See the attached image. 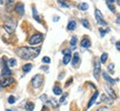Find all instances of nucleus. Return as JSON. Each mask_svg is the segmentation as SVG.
Returning a JSON list of instances; mask_svg holds the SVG:
<instances>
[{"mask_svg": "<svg viewBox=\"0 0 120 111\" xmlns=\"http://www.w3.org/2000/svg\"><path fill=\"white\" fill-rule=\"evenodd\" d=\"M96 111H110V110H109L107 107H103V108H99V109H97Z\"/></svg>", "mask_w": 120, "mask_h": 111, "instance_id": "nucleus-34", "label": "nucleus"}, {"mask_svg": "<svg viewBox=\"0 0 120 111\" xmlns=\"http://www.w3.org/2000/svg\"><path fill=\"white\" fill-rule=\"evenodd\" d=\"M40 69H41V70H45V71L47 72V71H48V66H41V67H40Z\"/></svg>", "mask_w": 120, "mask_h": 111, "instance_id": "nucleus-37", "label": "nucleus"}, {"mask_svg": "<svg viewBox=\"0 0 120 111\" xmlns=\"http://www.w3.org/2000/svg\"><path fill=\"white\" fill-rule=\"evenodd\" d=\"M50 103L52 104V107H55V108H58V106H59V102H57L56 99H51Z\"/></svg>", "mask_w": 120, "mask_h": 111, "instance_id": "nucleus-28", "label": "nucleus"}, {"mask_svg": "<svg viewBox=\"0 0 120 111\" xmlns=\"http://www.w3.org/2000/svg\"><path fill=\"white\" fill-rule=\"evenodd\" d=\"M107 60H108V53L105 52V53L101 55V62H102V63H106V61H107Z\"/></svg>", "mask_w": 120, "mask_h": 111, "instance_id": "nucleus-27", "label": "nucleus"}, {"mask_svg": "<svg viewBox=\"0 0 120 111\" xmlns=\"http://www.w3.org/2000/svg\"><path fill=\"white\" fill-rule=\"evenodd\" d=\"M16 26H17V23H16V21H15V19H9L8 21L6 22L4 25V29L8 32V33H12L13 31H15V29H16Z\"/></svg>", "mask_w": 120, "mask_h": 111, "instance_id": "nucleus-3", "label": "nucleus"}, {"mask_svg": "<svg viewBox=\"0 0 120 111\" xmlns=\"http://www.w3.org/2000/svg\"><path fill=\"white\" fill-rule=\"evenodd\" d=\"M15 10L16 12H18L19 15H23V11H25V7H23V4H17V6L15 7Z\"/></svg>", "mask_w": 120, "mask_h": 111, "instance_id": "nucleus-11", "label": "nucleus"}, {"mask_svg": "<svg viewBox=\"0 0 120 111\" xmlns=\"http://www.w3.org/2000/svg\"><path fill=\"white\" fill-rule=\"evenodd\" d=\"M0 4H2V0H0Z\"/></svg>", "mask_w": 120, "mask_h": 111, "instance_id": "nucleus-43", "label": "nucleus"}, {"mask_svg": "<svg viewBox=\"0 0 120 111\" xmlns=\"http://www.w3.org/2000/svg\"><path fill=\"white\" fill-rule=\"evenodd\" d=\"M102 77H103V79H105V80L109 83V85H115V83H116V82H115V80H113V79H112V78L110 77V76H109L106 71H105V72H102Z\"/></svg>", "mask_w": 120, "mask_h": 111, "instance_id": "nucleus-10", "label": "nucleus"}, {"mask_svg": "<svg viewBox=\"0 0 120 111\" xmlns=\"http://www.w3.org/2000/svg\"><path fill=\"white\" fill-rule=\"evenodd\" d=\"M42 62H45V63H49V62H50V58H49V57H43Z\"/></svg>", "mask_w": 120, "mask_h": 111, "instance_id": "nucleus-31", "label": "nucleus"}, {"mask_svg": "<svg viewBox=\"0 0 120 111\" xmlns=\"http://www.w3.org/2000/svg\"><path fill=\"white\" fill-rule=\"evenodd\" d=\"M58 20H59V17H57V16H56V17H53V21H55V22H57Z\"/></svg>", "mask_w": 120, "mask_h": 111, "instance_id": "nucleus-41", "label": "nucleus"}, {"mask_svg": "<svg viewBox=\"0 0 120 111\" xmlns=\"http://www.w3.org/2000/svg\"><path fill=\"white\" fill-rule=\"evenodd\" d=\"M105 89L107 90V92L109 94H110V97H111V99H116L117 98V96H116V93H115V91L109 87V85H105Z\"/></svg>", "mask_w": 120, "mask_h": 111, "instance_id": "nucleus-13", "label": "nucleus"}, {"mask_svg": "<svg viewBox=\"0 0 120 111\" xmlns=\"http://www.w3.org/2000/svg\"><path fill=\"white\" fill-rule=\"evenodd\" d=\"M40 53V48H29V47H20L17 50V55L21 59H34L37 58V56Z\"/></svg>", "mask_w": 120, "mask_h": 111, "instance_id": "nucleus-1", "label": "nucleus"}, {"mask_svg": "<svg viewBox=\"0 0 120 111\" xmlns=\"http://www.w3.org/2000/svg\"><path fill=\"white\" fill-rule=\"evenodd\" d=\"M67 96H68V93H64V94H62V97H61V98H60V100H59V103L64 102V100H66V98H67Z\"/></svg>", "mask_w": 120, "mask_h": 111, "instance_id": "nucleus-30", "label": "nucleus"}, {"mask_svg": "<svg viewBox=\"0 0 120 111\" xmlns=\"http://www.w3.org/2000/svg\"><path fill=\"white\" fill-rule=\"evenodd\" d=\"M25 109H26V111H32L34 109V103L31 101H27L25 104Z\"/></svg>", "mask_w": 120, "mask_h": 111, "instance_id": "nucleus-14", "label": "nucleus"}, {"mask_svg": "<svg viewBox=\"0 0 120 111\" xmlns=\"http://www.w3.org/2000/svg\"><path fill=\"white\" fill-rule=\"evenodd\" d=\"M31 68H32V64H31V63H27V64H25V66L22 67V70L27 73V72H29L30 70H31Z\"/></svg>", "mask_w": 120, "mask_h": 111, "instance_id": "nucleus-23", "label": "nucleus"}, {"mask_svg": "<svg viewBox=\"0 0 120 111\" xmlns=\"http://www.w3.org/2000/svg\"><path fill=\"white\" fill-rule=\"evenodd\" d=\"M98 96H99V91L97 90L96 92L94 93V96L91 97V99H90V101L88 102V104H87V108H90L92 104H94V102H96V100H97V98H98Z\"/></svg>", "mask_w": 120, "mask_h": 111, "instance_id": "nucleus-9", "label": "nucleus"}, {"mask_svg": "<svg viewBox=\"0 0 120 111\" xmlns=\"http://www.w3.org/2000/svg\"><path fill=\"white\" fill-rule=\"evenodd\" d=\"M94 16H96L97 22H98L99 25H101V26H107V21H106V20L103 19V16L101 15L100 10L96 9V10H94Z\"/></svg>", "mask_w": 120, "mask_h": 111, "instance_id": "nucleus-6", "label": "nucleus"}, {"mask_svg": "<svg viewBox=\"0 0 120 111\" xmlns=\"http://www.w3.org/2000/svg\"><path fill=\"white\" fill-rule=\"evenodd\" d=\"M100 72H101L100 62H99V61H96V62H94V77L96 78V79H98L99 76H100Z\"/></svg>", "mask_w": 120, "mask_h": 111, "instance_id": "nucleus-7", "label": "nucleus"}, {"mask_svg": "<svg viewBox=\"0 0 120 111\" xmlns=\"http://www.w3.org/2000/svg\"><path fill=\"white\" fill-rule=\"evenodd\" d=\"M80 44H81L82 48H89L90 46H91V42H90V40L87 37H85V38L81 40V42H80Z\"/></svg>", "mask_w": 120, "mask_h": 111, "instance_id": "nucleus-12", "label": "nucleus"}, {"mask_svg": "<svg viewBox=\"0 0 120 111\" xmlns=\"http://www.w3.org/2000/svg\"><path fill=\"white\" fill-rule=\"evenodd\" d=\"M58 4L61 7H64V8H69L70 7V4H69V1H67V0H58Z\"/></svg>", "mask_w": 120, "mask_h": 111, "instance_id": "nucleus-18", "label": "nucleus"}, {"mask_svg": "<svg viewBox=\"0 0 120 111\" xmlns=\"http://www.w3.org/2000/svg\"><path fill=\"white\" fill-rule=\"evenodd\" d=\"M72 78H69L68 81H67V83H66V87H69V85H71V82H72Z\"/></svg>", "mask_w": 120, "mask_h": 111, "instance_id": "nucleus-36", "label": "nucleus"}, {"mask_svg": "<svg viewBox=\"0 0 120 111\" xmlns=\"http://www.w3.org/2000/svg\"><path fill=\"white\" fill-rule=\"evenodd\" d=\"M62 53H64V55H69V53H71V51H70V49H67V50H64Z\"/></svg>", "mask_w": 120, "mask_h": 111, "instance_id": "nucleus-38", "label": "nucleus"}, {"mask_svg": "<svg viewBox=\"0 0 120 111\" xmlns=\"http://www.w3.org/2000/svg\"><path fill=\"white\" fill-rule=\"evenodd\" d=\"M32 16H34V18L38 22H41V20H40V17L38 16V12H37V9H36V8L32 9Z\"/></svg>", "mask_w": 120, "mask_h": 111, "instance_id": "nucleus-22", "label": "nucleus"}, {"mask_svg": "<svg viewBox=\"0 0 120 111\" xmlns=\"http://www.w3.org/2000/svg\"><path fill=\"white\" fill-rule=\"evenodd\" d=\"M99 30H100V32H101V37H103V36L107 33V32H109V29H107V30H105V29H99Z\"/></svg>", "mask_w": 120, "mask_h": 111, "instance_id": "nucleus-32", "label": "nucleus"}, {"mask_svg": "<svg viewBox=\"0 0 120 111\" xmlns=\"http://www.w3.org/2000/svg\"><path fill=\"white\" fill-rule=\"evenodd\" d=\"M76 43H77V37L73 36V37H71V40H70V46L72 49H76Z\"/></svg>", "mask_w": 120, "mask_h": 111, "instance_id": "nucleus-21", "label": "nucleus"}, {"mask_svg": "<svg viewBox=\"0 0 120 111\" xmlns=\"http://www.w3.org/2000/svg\"><path fill=\"white\" fill-rule=\"evenodd\" d=\"M40 100H41V101H47V94L40 96Z\"/></svg>", "mask_w": 120, "mask_h": 111, "instance_id": "nucleus-33", "label": "nucleus"}, {"mask_svg": "<svg viewBox=\"0 0 120 111\" xmlns=\"http://www.w3.org/2000/svg\"><path fill=\"white\" fill-rule=\"evenodd\" d=\"M76 27H77V22L73 21V20H70L68 23V27H67V29L69 30V31H72V30L76 29Z\"/></svg>", "mask_w": 120, "mask_h": 111, "instance_id": "nucleus-15", "label": "nucleus"}, {"mask_svg": "<svg viewBox=\"0 0 120 111\" xmlns=\"http://www.w3.org/2000/svg\"><path fill=\"white\" fill-rule=\"evenodd\" d=\"M108 71L110 72V74H112V73H115V64L113 63H110V64H108Z\"/></svg>", "mask_w": 120, "mask_h": 111, "instance_id": "nucleus-25", "label": "nucleus"}, {"mask_svg": "<svg viewBox=\"0 0 120 111\" xmlns=\"http://www.w3.org/2000/svg\"><path fill=\"white\" fill-rule=\"evenodd\" d=\"M101 101H103V102H108V103H110V104L113 103V101H111L106 94H102V96H101Z\"/></svg>", "mask_w": 120, "mask_h": 111, "instance_id": "nucleus-24", "label": "nucleus"}, {"mask_svg": "<svg viewBox=\"0 0 120 111\" xmlns=\"http://www.w3.org/2000/svg\"><path fill=\"white\" fill-rule=\"evenodd\" d=\"M43 80H45V79H43L42 74H36V76L31 79V85H32L34 88L38 89V88H40V87L43 85Z\"/></svg>", "mask_w": 120, "mask_h": 111, "instance_id": "nucleus-2", "label": "nucleus"}, {"mask_svg": "<svg viewBox=\"0 0 120 111\" xmlns=\"http://www.w3.org/2000/svg\"><path fill=\"white\" fill-rule=\"evenodd\" d=\"M8 102L10 103V104H13V103L16 102V98H15L13 96H10V97L8 98Z\"/></svg>", "mask_w": 120, "mask_h": 111, "instance_id": "nucleus-29", "label": "nucleus"}, {"mask_svg": "<svg viewBox=\"0 0 120 111\" xmlns=\"http://www.w3.org/2000/svg\"><path fill=\"white\" fill-rule=\"evenodd\" d=\"M80 63V56L78 52H76L75 55H73V58H72V66L75 68H77L78 66Z\"/></svg>", "mask_w": 120, "mask_h": 111, "instance_id": "nucleus-8", "label": "nucleus"}, {"mask_svg": "<svg viewBox=\"0 0 120 111\" xmlns=\"http://www.w3.org/2000/svg\"><path fill=\"white\" fill-rule=\"evenodd\" d=\"M13 83H15V79L12 77H6L0 80V87L1 88H7V87L13 85Z\"/></svg>", "mask_w": 120, "mask_h": 111, "instance_id": "nucleus-5", "label": "nucleus"}, {"mask_svg": "<svg viewBox=\"0 0 120 111\" xmlns=\"http://www.w3.org/2000/svg\"><path fill=\"white\" fill-rule=\"evenodd\" d=\"M81 23L83 25V27L85 28H87V29H89L90 28V23L88 20H86V19H81Z\"/></svg>", "mask_w": 120, "mask_h": 111, "instance_id": "nucleus-26", "label": "nucleus"}, {"mask_svg": "<svg viewBox=\"0 0 120 111\" xmlns=\"http://www.w3.org/2000/svg\"><path fill=\"white\" fill-rule=\"evenodd\" d=\"M108 8L110 9V10L112 11V12H115V11H116V8H115V7H113L112 4H108Z\"/></svg>", "mask_w": 120, "mask_h": 111, "instance_id": "nucleus-35", "label": "nucleus"}, {"mask_svg": "<svg viewBox=\"0 0 120 111\" xmlns=\"http://www.w3.org/2000/svg\"><path fill=\"white\" fill-rule=\"evenodd\" d=\"M6 111H16V110H12V109H7Z\"/></svg>", "mask_w": 120, "mask_h": 111, "instance_id": "nucleus-42", "label": "nucleus"}, {"mask_svg": "<svg viewBox=\"0 0 120 111\" xmlns=\"http://www.w3.org/2000/svg\"><path fill=\"white\" fill-rule=\"evenodd\" d=\"M42 40H43V34L36 33L29 38V43L31 46H36V44H39V43L42 42Z\"/></svg>", "mask_w": 120, "mask_h": 111, "instance_id": "nucleus-4", "label": "nucleus"}, {"mask_svg": "<svg viewBox=\"0 0 120 111\" xmlns=\"http://www.w3.org/2000/svg\"><path fill=\"white\" fill-rule=\"evenodd\" d=\"M70 60H71V53H69V55H64V60H62V63L68 64L69 62H70Z\"/></svg>", "mask_w": 120, "mask_h": 111, "instance_id": "nucleus-19", "label": "nucleus"}, {"mask_svg": "<svg viewBox=\"0 0 120 111\" xmlns=\"http://www.w3.org/2000/svg\"><path fill=\"white\" fill-rule=\"evenodd\" d=\"M116 47H117V50H119V49H120V42H119V41H117V42H116Z\"/></svg>", "mask_w": 120, "mask_h": 111, "instance_id": "nucleus-40", "label": "nucleus"}, {"mask_svg": "<svg viewBox=\"0 0 120 111\" xmlns=\"http://www.w3.org/2000/svg\"><path fill=\"white\" fill-rule=\"evenodd\" d=\"M78 8H79V10H81V11H85V10H87V9L89 8V6L86 2H81V4H79Z\"/></svg>", "mask_w": 120, "mask_h": 111, "instance_id": "nucleus-20", "label": "nucleus"}, {"mask_svg": "<svg viewBox=\"0 0 120 111\" xmlns=\"http://www.w3.org/2000/svg\"><path fill=\"white\" fill-rule=\"evenodd\" d=\"M7 66H8L9 68H13V67H16V66H17V60L15 59V58L7 60Z\"/></svg>", "mask_w": 120, "mask_h": 111, "instance_id": "nucleus-16", "label": "nucleus"}, {"mask_svg": "<svg viewBox=\"0 0 120 111\" xmlns=\"http://www.w3.org/2000/svg\"><path fill=\"white\" fill-rule=\"evenodd\" d=\"M53 93L56 94V96H61L62 94V90L60 88L59 85H55L53 87Z\"/></svg>", "mask_w": 120, "mask_h": 111, "instance_id": "nucleus-17", "label": "nucleus"}, {"mask_svg": "<svg viewBox=\"0 0 120 111\" xmlns=\"http://www.w3.org/2000/svg\"><path fill=\"white\" fill-rule=\"evenodd\" d=\"M106 2H107V4H112L115 2V0H106Z\"/></svg>", "mask_w": 120, "mask_h": 111, "instance_id": "nucleus-39", "label": "nucleus"}]
</instances>
